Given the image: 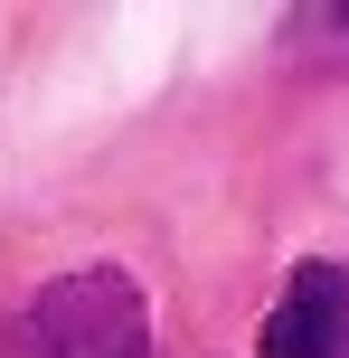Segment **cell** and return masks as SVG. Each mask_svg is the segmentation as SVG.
<instances>
[{"instance_id":"6da1fadb","label":"cell","mask_w":349,"mask_h":358,"mask_svg":"<svg viewBox=\"0 0 349 358\" xmlns=\"http://www.w3.org/2000/svg\"><path fill=\"white\" fill-rule=\"evenodd\" d=\"M0 358H151V311L142 283L113 264L57 273L10 330H0Z\"/></svg>"},{"instance_id":"7a4b0ae2","label":"cell","mask_w":349,"mask_h":358,"mask_svg":"<svg viewBox=\"0 0 349 358\" xmlns=\"http://www.w3.org/2000/svg\"><path fill=\"white\" fill-rule=\"evenodd\" d=\"M264 358H349V264H302L264 311Z\"/></svg>"},{"instance_id":"3957f363","label":"cell","mask_w":349,"mask_h":358,"mask_svg":"<svg viewBox=\"0 0 349 358\" xmlns=\"http://www.w3.org/2000/svg\"><path fill=\"white\" fill-rule=\"evenodd\" d=\"M293 38H349V10H302Z\"/></svg>"}]
</instances>
